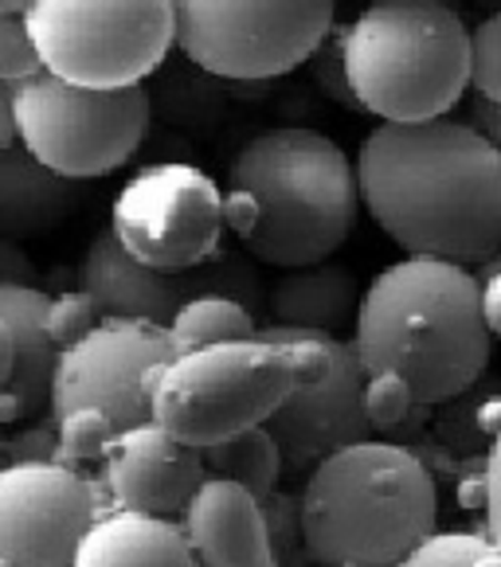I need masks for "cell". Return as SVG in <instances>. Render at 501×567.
Wrapping results in <instances>:
<instances>
[{
	"mask_svg": "<svg viewBox=\"0 0 501 567\" xmlns=\"http://www.w3.org/2000/svg\"><path fill=\"white\" fill-rule=\"evenodd\" d=\"M360 200L408 259L501 255V150L470 122H380L357 153Z\"/></svg>",
	"mask_w": 501,
	"mask_h": 567,
	"instance_id": "6da1fadb",
	"label": "cell"
},
{
	"mask_svg": "<svg viewBox=\"0 0 501 567\" xmlns=\"http://www.w3.org/2000/svg\"><path fill=\"white\" fill-rule=\"evenodd\" d=\"M482 282L459 262L400 259L365 286L352 344L368 375H396L419 408H439L482 384L490 364Z\"/></svg>",
	"mask_w": 501,
	"mask_h": 567,
	"instance_id": "7a4b0ae2",
	"label": "cell"
},
{
	"mask_svg": "<svg viewBox=\"0 0 501 567\" xmlns=\"http://www.w3.org/2000/svg\"><path fill=\"white\" fill-rule=\"evenodd\" d=\"M298 497L306 551L321 567H396L439 533V485L427 462L385 439L321 458Z\"/></svg>",
	"mask_w": 501,
	"mask_h": 567,
	"instance_id": "3957f363",
	"label": "cell"
},
{
	"mask_svg": "<svg viewBox=\"0 0 501 567\" xmlns=\"http://www.w3.org/2000/svg\"><path fill=\"white\" fill-rule=\"evenodd\" d=\"M227 188L259 208L243 250L278 270L326 262L352 235L365 204L357 161L309 125H275L250 137L235 153Z\"/></svg>",
	"mask_w": 501,
	"mask_h": 567,
	"instance_id": "277c9868",
	"label": "cell"
},
{
	"mask_svg": "<svg viewBox=\"0 0 501 567\" xmlns=\"http://www.w3.org/2000/svg\"><path fill=\"white\" fill-rule=\"evenodd\" d=\"M345 71L380 122L447 117L470 86V28L447 0H372L345 24Z\"/></svg>",
	"mask_w": 501,
	"mask_h": 567,
	"instance_id": "5b68a950",
	"label": "cell"
},
{
	"mask_svg": "<svg viewBox=\"0 0 501 567\" xmlns=\"http://www.w3.org/2000/svg\"><path fill=\"white\" fill-rule=\"evenodd\" d=\"M301 380L294 344L270 337L173 352L153 380V423L184 446H216L267 426Z\"/></svg>",
	"mask_w": 501,
	"mask_h": 567,
	"instance_id": "8992f818",
	"label": "cell"
},
{
	"mask_svg": "<svg viewBox=\"0 0 501 567\" xmlns=\"http://www.w3.org/2000/svg\"><path fill=\"white\" fill-rule=\"evenodd\" d=\"M28 32L43 71L79 86H142L176 48L173 0H32Z\"/></svg>",
	"mask_w": 501,
	"mask_h": 567,
	"instance_id": "52a82bcc",
	"label": "cell"
},
{
	"mask_svg": "<svg viewBox=\"0 0 501 567\" xmlns=\"http://www.w3.org/2000/svg\"><path fill=\"white\" fill-rule=\"evenodd\" d=\"M153 102L145 86H79L40 71L17 83L20 145L68 181H91L130 165L150 134Z\"/></svg>",
	"mask_w": 501,
	"mask_h": 567,
	"instance_id": "ba28073f",
	"label": "cell"
},
{
	"mask_svg": "<svg viewBox=\"0 0 501 567\" xmlns=\"http://www.w3.org/2000/svg\"><path fill=\"white\" fill-rule=\"evenodd\" d=\"M176 48L219 79H278L318 55L337 0H173Z\"/></svg>",
	"mask_w": 501,
	"mask_h": 567,
	"instance_id": "9c48e42d",
	"label": "cell"
},
{
	"mask_svg": "<svg viewBox=\"0 0 501 567\" xmlns=\"http://www.w3.org/2000/svg\"><path fill=\"white\" fill-rule=\"evenodd\" d=\"M110 231L145 267L188 275L224 259V193L188 161H157L114 196Z\"/></svg>",
	"mask_w": 501,
	"mask_h": 567,
	"instance_id": "30bf717a",
	"label": "cell"
},
{
	"mask_svg": "<svg viewBox=\"0 0 501 567\" xmlns=\"http://www.w3.org/2000/svg\"><path fill=\"white\" fill-rule=\"evenodd\" d=\"M263 337L286 341L301 357V380L290 400L270 415V434L278 439L290 470H314L321 458L352 443L372 439L368 419V368L357 344L337 333L314 329L263 326Z\"/></svg>",
	"mask_w": 501,
	"mask_h": 567,
	"instance_id": "8fae6325",
	"label": "cell"
},
{
	"mask_svg": "<svg viewBox=\"0 0 501 567\" xmlns=\"http://www.w3.org/2000/svg\"><path fill=\"white\" fill-rule=\"evenodd\" d=\"M168 326L102 318L83 341L59 352L51 380V419L94 408L110 415L117 431L153 423V380L173 360Z\"/></svg>",
	"mask_w": 501,
	"mask_h": 567,
	"instance_id": "7c38bea8",
	"label": "cell"
},
{
	"mask_svg": "<svg viewBox=\"0 0 501 567\" xmlns=\"http://www.w3.org/2000/svg\"><path fill=\"white\" fill-rule=\"evenodd\" d=\"M99 489L63 462L0 466V567H75L99 520Z\"/></svg>",
	"mask_w": 501,
	"mask_h": 567,
	"instance_id": "4fadbf2b",
	"label": "cell"
},
{
	"mask_svg": "<svg viewBox=\"0 0 501 567\" xmlns=\"http://www.w3.org/2000/svg\"><path fill=\"white\" fill-rule=\"evenodd\" d=\"M102 482L114 509L184 517L201 485L208 482V466L196 446H184L165 426L142 423L114 434L102 458Z\"/></svg>",
	"mask_w": 501,
	"mask_h": 567,
	"instance_id": "5bb4252c",
	"label": "cell"
},
{
	"mask_svg": "<svg viewBox=\"0 0 501 567\" xmlns=\"http://www.w3.org/2000/svg\"><path fill=\"white\" fill-rule=\"evenodd\" d=\"M79 290L91 293L102 318L153 321V326H168L176 309L193 298L188 278L145 267L117 243L110 227L94 235L86 247L83 267H79Z\"/></svg>",
	"mask_w": 501,
	"mask_h": 567,
	"instance_id": "9a60e30c",
	"label": "cell"
},
{
	"mask_svg": "<svg viewBox=\"0 0 501 567\" xmlns=\"http://www.w3.org/2000/svg\"><path fill=\"white\" fill-rule=\"evenodd\" d=\"M201 567H283L263 501L224 477H208L181 517Z\"/></svg>",
	"mask_w": 501,
	"mask_h": 567,
	"instance_id": "2e32d148",
	"label": "cell"
},
{
	"mask_svg": "<svg viewBox=\"0 0 501 567\" xmlns=\"http://www.w3.org/2000/svg\"><path fill=\"white\" fill-rule=\"evenodd\" d=\"M51 293L40 286H0V321L12 329L17 344V368H12L9 388L0 392V423L28 415L40 403L51 400V380H55L59 344L48 329Z\"/></svg>",
	"mask_w": 501,
	"mask_h": 567,
	"instance_id": "e0dca14e",
	"label": "cell"
},
{
	"mask_svg": "<svg viewBox=\"0 0 501 567\" xmlns=\"http://www.w3.org/2000/svg\"><path fill=\"white\" fill-rule=\"evenodd\" d=\"M75 567H201L176 517L102 509L75 551Z\"/></svg>",
	"mask_w": 501,
	"mask_h": 567,
	"instance_id": "ac0fdd59",
	"label": "cell"
},
{
	"mask_svg": "<svg viewBox=\"0 0 501 567\" xmlns=\"http://www.w3.org/2000/svg\"><path fill=\"white\" fill-rule=\"evenodd\" d=\"M83 204L79 181L59 176L24 145L0 150V239H35L55 231Z\"/></svg>",
	"mask_w": 501,
	"mask_h": 567,
	"instance_id": "d6986e66",
	"label": "cell"
},
{
	"mask_svg": "<svg viewBox=\"0 0 501 567\" xmlns=\"http://www.w3.org/2000/svg\"><path fill=\"white\" fill-rule=\"evenodd\" d=\"M360 301H365V290H360L357 275L349 267H341V262L326 259L314 262V267L286 270L270 286L267 313L270 326L341 337V329L357 326Z\"/></svg>",
	"mask_w": 501,
	"mask_h": 567,
	"instance_id": "ffe728a7",
	"label": "cell"
},
{
	"mask_svg": "<svg viewBox=\"0 0 501 567\" xmlns=\"http://www.w3.org/2000/svg\"><path fill=\"white\" fill-rule=\"evenodd\" d=\"M201 454H204V466H208V477H224V482L243 485V489H250L259 501L278 493L286 454L275 434H270V426H250V431L235 434L227 443L204 446Z\"/></svg>",
	"mask_w": 501,
	"mask_h": 567,
	"instance_id": "44dd1931",
	"label": "cell"
},
{
	"mask_svg": "<svg viewBox=\"0 0 501 567\" xmlns=\"http://www.w3.org/2000/svg\"><path fill=\"white\" fill-rule=\"evenodd\" d=\"M168 337H173L176 352L204 349V344H227V341H247L259 337V321L250 313L247 301L227 298V293H193L176 309V318L168 321Z\"/></svg>",
	"mask_w": 501,
	"mask_h": 567,
	"instance_id": "7402d4cb",
	"label": "cell"
},
{
	"mask_svg": "<svg viewBox=\"0 0 501 567\" xmlns=\"http://www.w3.org/2000/svg\"><path fill=\"white\" fill-rule=\"evenodd\" d=\"M55 431H59L55 462L79 470L83 462H102V458H106L117 426L110 423V415H102V411L79 408V411H68L63 419H55Z\"/></svg>",
	"mask_w": 501,
	"mask_h": 567,
	"instance_id": "603a6c76",
	"label": "cell"
},
{
	"mask_svg": "<svg viewBox=\"0 0 501 567\" xmlns=\"http://www.w3.org/2000/svg\"><path fill=\"white\" fill-rule=\"evenodd\" d=\"M439 439L443 446H451L454 454H490L493 439H485L482 431V392H467L451 403H439Z\"/></svg>",
	"mask_w": 501,
	"mask_h": 567,
	"instance_id": "cb8c5ba5",
	"label": "cell"
},
{
	"mask_svg": "<svg viewBox=\"0 0 501 567\" xmlns=\"http://www.w3.org/2000/svg\"><path fill=\"white\" fill-rule=\"evenodd\" d=\"M470 86L478 99L501 106V9L470 32Z\"/></svg>",
	"mask_w": 501,
	"mask_h": 567,
	"instance_id": "d4e9b609",
	"label": "cell"
},
{
	"mask_svg": "<svg viewBox=\"0 0 501 567\" xmlns=\"http://www.w3.org/2000/svg\"><path fill=\"white\" fill-rule=\"evenodd\" d=\"M490 544V533H434L396 567H478Z\"/></svg>",
	"mask_w": 501,
	"mask_h": 567,
	"instance_id": "484cf974",
	"label": "cell"
},
{
	"mask_svg": "<svg viewBox=\"0 0 501 567\" xmlns=\"http://www.w3.org/2000/svg\"><path fill=\"white\" fill-rule=\"evenodd\" d=\"M40 51L28 32L24 12H0V79L4 83H24V79L40 75Z\"/></svg>",
	"mask_w": 501,
	"mask_h": 567,
	"instance_id": "4316f807",
	"label": "cell"
},
{
	"mask_svg": "<svg viewBox=\"0 0 501 567\" xmlns=\"http://www.w3.org/2000/svg\"><path fill=\"white\" fill-rule=\"evenodd\" d=\"M263 513H267V528H270V540H275L278 564L294 567L301 556L309 559L306 533H301V497H294V493H270L263 501Z\"/></svg>",
	"mask_w": 501,
	"mask_h": 567,
	"instance_id": "83f0119b",
	"label": "cell"
},
{
	"mask_svg": "<svg viewBox=\"0 0 501 567\" xmlns=\"http://www.w3.org/2000/svg\"><path fill=\"white\" fill-rule=\"evenodd\" d=\"M102 321L99 306L86 290H68V293H51V313H48V329L51 341L59 349H71L75 341H83L94 326Z\"/></svg>",
	"mask_w": 501,
	"mask_h": 567,
	"instance_id": "f1b7e54d",
	"label": "cell"
},
{
	"mask_svg": "<svg viewBox=\"0 0 501 567\" xmlns=\"http://www.w3.org/2000/svg\"><path fill=\"white\" fill-rule=\"evenodd\" d=\"M368 419H372L376 431H392L400 426L411 411H419V400L411 395V388L396 375H368Z\"/></svg>",
	"mask_w": 501,
	"mask_h": 567,
	"instance_id": "f546056e",
	"label": "cell"
},
{
	"mask_svg": "<svg viewBox=\"0 0 501 567\" xmlns=\"http://www.w3.org/2000/svg\"><path fill=\"white\" fill-rule=\"evenodd\" d=\"M314 63V83L337 102V106H349V110H360L357 94H352V83H349V71H345V28H334L329 40L318 48V55L309 59Z\"/></svg>",
	"mask_w": 501,
	"mask_h": 567,
	"instance_id": "4dcf8cb0",
	"label": "cell"
},
{
	"mask_svg": "<svg viewBox=\"0 0 501 567\" xmlns=\"http://www.w3.org/2000/svg\"><path fill=\"white\" fill-rule=\"evenodd\" d=\"M55 446H59L55 419L51 423H35L9 439V462H55Z\"/></svg>",
	"mask_w": 501,
	"mask_h": 567,
	"instance_id": "1f68e13d",
	"label": "cell"
},
{
	"mask_svg": "<svg viewBox=\"0 0 501 567\" xmlns=\"http://www.w3.org/2000/svg\"><path fill=\"white\" fill-rule=\"evenodd\" d=\"M485 533L501 548V431L493 434V446L485 454Z\"/></svg>",
	"mask_w": 501,
	"mask_h": 567,
	"instance_id": "d6a6232c",
	"label": "cell"
},
{
	"mask_svg": "<svg viewBox=\"0 0 501 567\" xmlns=\"http://www.w3.org/2000/svg\"><path fill=\"white\" fill-rule=\"evenodd\" d=\"M0 286H35V262L17 239H0Z\"/></svg>",
	"mask_w": 501,
	"mask_h": 567,
	"instance_id": "836d02e7",
	"label": "cell"
},
{
	"mask_svg": "<svg viewBox=\"0 0 501 567\" xmlns=\"http://www.w3.org/2000/svg\"><path fill=\"white\" fill-rule=\"evenodd\" d=\"M478 282H482V313L493 337H501V255L478 267Z\"/></svg>",
	"mask_w": 501,
	"mask_h": 567,
	"instance_id": "e575fe53",
	"label": "cell"
},
{
	"mask_svg": "<svg viewBox=\"0 0 501 567\" xmlns=\"http://www.w3.org/2000/svg\"><path fill=\"white\" fill-rule=\"evenodd\" d=\"M20 145V122H17V83L0 79V150Z\"/></svg>",
	"mask_w": 501,
	"mask_h": 567,
	"instance_id": "d590c367",
	"label": "cell"
},
{
	"mask_svg": "<svg viewBox=\"0 0 501 567\" xmlns=\"http://www.w3.org/2000/svg\"><path fill=\"white\" fill-rule=\"evenodd\" d=\"M470 125H478V130L501 150V106L498 102H485V99L470 102Z\"/></svg>",
	"mask_w": 501,
	"mask_h": 567,
	"instance_id": "8d00e7d4",
	"label": "cell"
},
{
	"mask_svg": "<svg viewBox=\"0 0 501 567\" xmlns=\"http://www.w3.org/2000/svg\"><path fill=\"white\" fill-rule=\"evenodd\" d=\"M12 368H17V344H12V329L0 321V392L9 388Z\"/></svg>",
	"mask_w": 501,
	"mask_h": 567,
	"instance_id": "74e56055",
	"label": "cell"
},
{
	"mask_svg": "<svg viewBox=\"0 0 501 567\" xmlns=\"http://www.w3.org/2000/svg\"><path fill=\"white\" fill-rule=\"evenodd\" d=\"M478 567H501V548H498V544H490V548L482 551V559H478Z\"/></svg>",
	"mask_w": 501,
	"mask_h": 567,
	"instance_id": "f35d334b",
	"label": "cell"
},
{
	"mask_svg": "<svg viewBox=\"0 0 501 567\" xmlns=\"http://www.w3.org/2000/svg\"><path fill=\"white\" fill-rule=\"evenodd\" d=\"M32 0H0V12H24Z\"/></svg>",
	"mask_w": 501,
	"mask_h": 567,
	"instance_id": "ab89813d",
	"label": "cell"
},
{
	"mask_svg": "<svg viewBox=\"0 0 501 567\" xmlns=\"http://www.w3.org/2000/svg\"><path fill=\"white\" fill-rule=\"evenodd\" d=\"M0 466H9V439L0 434Z\"/></svg>",
	"mask_w": 501,
	"mask_h": 567,
	"instance_id": "60d3db41",
	"label": "cell"
}]
</instances>
